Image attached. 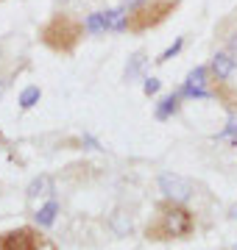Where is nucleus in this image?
I'll return each mask as SVG.
<instances>
[{"mask_svg": "<svg viewBox=\"0 0 237 250\" xmlns=\"http://www.w3.org/2000/svg\"><path fill=\"white\" fill-rule=\"evenodd\" d=\"M195 231L192 214L176 200H165L156 206L154 220L145 225V239L151 242H170V239H187Z\"/></svg>", "mask_w": 237, "mask_h": 250, "instance_id": "f257e3e1", "label": "nucleus"}, {"mask_svg": "<svg viewBox=\"0 0 237 250\" xmlns=\"http://www.w3.org/2000/svg\"><path fill=\"white\" fill-rule=\"evenodd\" d=\"M39 36L56 53H73L75 45L81 42V36H84V22H78L70 14H56V17H50L42 25Z\"/></svg>", "mask_w": 237, "mask_h": 250, "instance_id": "f03ea898", "label": "nucleus"}, {"mask_svg": "<svg viewBox=\"0 0 237 250\" xmlns=\"http://www.w3.org/2000/svg\"><path fill=\"white\" fill-rule=\"evenodd\" d=\"M179 6V0H148L142 6H137L134 11H128L126 17V31L131 34H142V31H151L159 22L170 17Z\"/></svg>", "mask_w": 237, "mask_h": 250, "instance_id": "7ed1b4c3", "label": "nucleus"}, {"mask_svg": "<svg viewBox=\"0 0 237 250\" xmlns=\"http://www.w3.org/2000/svg\"><path fill=\"white\" fill-rule=\"evenodd\" d=\"M0 250H59V248L39 228L23 225V228H14V231L0 236Z\"/></svg>", "mask_w": 237, "mask_h": 250, "instance_id": "20e7f679", "label": "nucleus"}, {"mask_svg": "<svg viewBox=\"0 0 237 250\" xmlns=\"http://www.w3.org/2000/svg\"><path fill=\"white\" fill-rule=\"evenodd\" d=\"M159 189L165 192L167 200H176V203H184L187 197L192 195V184L182 175H173V172H165L159 178Z\"/></svg>", "mask_w": 237, "mask_h": 250, "instance_id": "39448f33", "label": "nucleus"}, {"mask_svg": "<svg viewBox=\"0 0 237 250\" xmlns=\"http://www.w3.org/2000/svg\"><path fill=\"white\" fill-rule=\"evenodd\" d=\"M204 83H207V67H195L187 75V81H184L182 95H187V98H210V92L204 89Z\"/></svg>", "mask_w": 237, "mask_h": 250, "instance_id": "423d86ee", "label": "nucleus"}, {"mask_svg": "<svg viewBox=\"0 0 237 250\" xmlns=\"http://www.w3.org/2000/svg\"><path fill=\"white\" fill-rule=\"evenodd\" d=\"M212 72L218 75V81H226L232 78V72H235V59L229 53H218L212 59Z\"/></svg>", "mask_w": 237, "mask_h": 250, "instance_id": "0eeeda50", "label": "nucleus"}, {"mask_svg": "<svg viewBox=\"0 0 237 250\" xmlns=\"http://www.w3.org/2000/svg\"><path fill=\"white\" fill-rule=\"evenodd\" d=\"M53 192V181H50V175H39V178L31 181V187H28V197L34 200V197H45Z\"/></svg>", "mask_w": 237, "mask_h": 250, "instance_id": "6e6552de", "label": "nucleus"}, {"mask_svg": "<svg viewBox=\"0 0 237 250\" xmlns=\"http://www.w3.org/2000/svg\"><path fill=\"white\" fill-rule=\"evenodd\" d=\"M56 214H59V203H56V200L45 203V206H42V208L37 211V223H39V228H50V225L56 223Z\"/></svg>", "mask_w": 237, "mask_h": 250, "instance_id": "1a4fd4ad", "label": "nucleus"}, {"mask_svg": "<svg viewBox=\"0 0 237 250\" xmlns=\"http://www.w3.org/2000/svg\"><path fill=\"white\" fill-rule=\"evenodd\" d=\"M176 108H179V98H176V95L165 98V100H162V106L156 108V120H167L170 114H176Z\"/></svg>", "mask_w": 237, "mask_h": 250, "instance_id": "9d476101", "label": "nucleus"}, {"mask_svg": "<svg viewBox=\"0 0 237 250\" xmlns=\"http://www.w3.org/2000/svg\"><path fill=\"white\" fill-rule=\"evenodd\" d=\"M103 20H106V28H112V31H126L123 11H109V14H103Z\"/></svg>", "mask_w": 237, "mask_h": 250, "instance_id": "9b49d317", "label": "nucleus"}, {"mask_svg": "<svg viewBox=\"0 0 237 250\" xmlns=\"http://www.w3.org/2000/svg\"><path fill=\"white\" fill-rule=\"evenodd\" d=\"M37 100H39V86H28V89H23V95H20V106L31 108Z\"/></svg>", "mask_w": 237, "mask_h": 250, "instance_id": "f8f14e48", "label": "nucleus"}, {"mask_svg": "<svg viewBox=\"0 0 237 250\" xmlns=\"http://www.w3.org/2000/svg\"><path fill=\"white\" fill-rule=\"evenodd\" d=\"M87 31H92V34L106 31V20H103V14H92V17L87 20Z\"/></svg>", "mask_w": 237, "mask_h": 250, "instance_id": "ddd939ff", "label": "nucleus"}, {"mask_svg": "<svg viewBox=\"0 0 237 250\" xmlns=\"http://www.w3.org/2000/svg\"><path fill=\"white\" fill-rule=\"evenodd\" d=\"M142 64H145V56H142V53H134V56H131V67H126V78H134Z\"/></svg>", "mask_w": 237, "mask_h": 250, "instance_id": "4468645a", "label": "nucleus"}, {"mask_svg": "<svg viewBox=\"0 0 237 250\" xmlns=\"http://www.w3.org/2000/svg\"><path fill=\"white\" fill-rule=\"evenodd\" d=\"M220 139H237V120H232V123H229V128L226 131H220Z\"/></svg>", "mask_w": 237, "mask_h": 250, "instance_id": "2eb2a0df", "label": "nucleus"}, {"mask_svg": "<svg viewBox=\"0 0 237 250\" xmlns=\"http://www.w3.org/2000/svg\"><path fill=\"white\" fill-rule=\"evenodd\" d=\"M179 47H182V39H176V42H173V47H167V50H165V53L159 56L156 62H167V59H170L173 53H179Z\"/></svg>", "mask_w": 237, "mask_h": 250, "instance_id": "dca6fc26", "label": "nucleus"}, {"mask_svg": "<svg viewBox=\"0 0 237 250\" xmlns=\"http://www.w3.org/2000/svg\"><path fill=\"white\" fill-rule=\"evenodd\" d=\"M142 89H145V95H154V92H159V81H156V78H148Z\"/></svg>", "mask_w": 237, "mask_h": 250, "instance_id": "f3484780", "label": "nucleus"}, {"mask_svg": "<svg viewBox=\"0 0 237 250\" xmlns=\"http://www.w3.org/2000/svg\"><path fill=\"white\" fill-rule=\"evenodd\" d=\"M232 50H235V53H237V39H235V42H232Z\"/></svg>", "mask_w": 237, "mask_h": 250, "instance_id": "a211bd4d", "label": "nucleus"}]
</instances>
